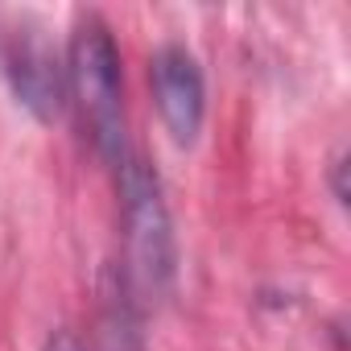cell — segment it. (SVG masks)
<instances>
[{"label":"cell","mask_w":351,"mask_h":351,"mask_svg":"<svg viewBox=\"0 0 351 351\" xmlns=\"http://www.w3.org/2000/svg\"><path fill=\"white\" fill-rule=\"evenodd\" d=\"M149 83H153V99L161 112L165 132L178 145H195L203 116H207V83H203V66L186 46H157L149 58Z\"/></svg>","instance_id":"cell-3"},{"label":"cell","mask_w":351,"mask_h":351,"mask_svg":"<svg viewBox=\"0 0 351 351\" xmlns=\"http://www.w3.org/2000/svg\"><path fill=\"white\" fill-rule=\"evenodd\" d=\"M5 71L13 83V95L38 116L58 120L66 104V62L50 46L42 25H17L5 50Z\"/></svg>","instance_id":"cell-4"},{"label":"cell","mask_w":351,"mask_h":351,"mask_svg":"<svg viewBox=\"0 0 351 351\" xmlns=\"http://www.w3.org/2000/svg\"><path fill=\"white\" fill-rule=\"evenodd\" d=\"M62 62H66V95L75 99L87 136L108 161H120L128 153L124 149L128 128H124V75L112 29L95 13H83L71 29Z\"/></svg>","instance_id":"cell-1"},{"label":"cell","mask_w":351,"mask_h":351,"mask_svg":"<svg viewBox=\"0 0 351 351\" xmlns=\"http://www.w3.org/2000/svg\"><path fill=\"white\" fill-rule=\"evenodd\" d=\"M116 169H120V207H124V244L132 281L145 293H165L173 281V265H178V248H173V223L161 182L153 165L136 153H124Z\"/></svg>","instance_id":"cell-2"},{"label":"cell","mask_w":351,"mask_h":351,"mask_svg":"<svg viewBox=\"0 0 351 351\" xmlns=\"http://www.w3.org/2000/svg\"><path fill=\"white\" fill-rule=\"evenodd\" d=\"M46 351H87L71 330H58V335H50V343H46Z\"/></svg>","instance_id":"cell-5"}]
</instances>
